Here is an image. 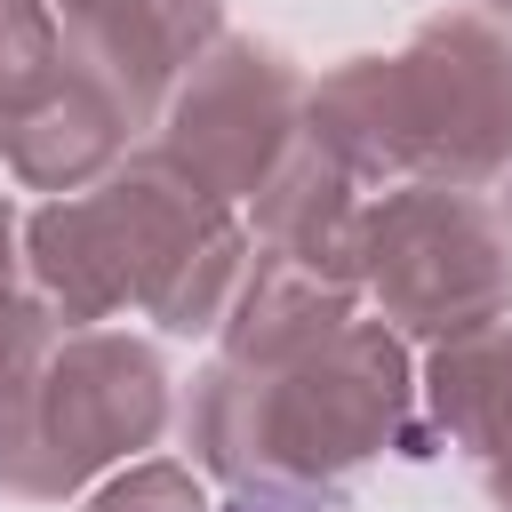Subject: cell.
I'll return each instance as SVG.
<instances>
[{
    "mask_svg": "<svg viewBox=\"0 0 512 512\" xmlns=\"http://www.w3.org/2000/svg\"><path fill=\"white\" fill-rule=\"evenodd\" d=\"M64 32V64L88 72L128 128L160 120L176 80L224 40V0H88L72 16H56Z\"/></svg>",
    "mask_w": 512,
    "mask_h": 512,
    "instance_id": "7",
    "label": "cell"
},
{
    "mask_svg": "<svg viewBox=\"0 0 512 512\" xmlns=\"http://www.w3.org/2000/svg\"><path fill=\"white\" fill-rule=\"evenodd\" d=\"M64 72V32L48 0H0V112Z\"/></svg>",
    "mask_w": 512,
    "mask_h": 512,
    "instance_id": "13",
    "label": "cell"
},
{
    "mask_svg": "<svg viewBox=\"0 0 512 512\" xmlns=\"http://www.w3.org/2000/svg\"><path fill=\"white\" fill-rule=\"evenodd\" d=\"M120 144H128L120 104L88 72H72V64L48 88H32L24 104L0 112V152H8L16 184H32V192H64L72 200L80 184L120 168Z\"/></svg>",
    "mask_w": 512,
    "mask_h": 512,
    "instance_id": "8",
    "label": "cell"
},
{
    "mask_svg": "<svg viewBox=\"0 0 512 512\" xmlns=\"http://www.w3.org/2000/svg\"><path fill=\"white\" fill-rule=\"evenodd\" d=\"M48 352H56V312L8 280L0 288V416L32 392V376L48 368Z\"/></svg>",
    "mask_w": 512,
    "mask_h": 512,
    "instance_id": "14",
    "label": "cell"
},
{
    "mask_svg": "<svg viewBox=\"0 0 512 512\" xmlns=\"http://www.w3.org/2000/svg\"><path fill=\"white\" fill-rule=\"evenodd\" d=\"M360 280L376 288L392 328L448 344L512 312V232L480 192L400 184L368 208Z\"/></svg>",
    "mask_w": 512,
    "mask_h": 512,
    "instance_id": "5",
    "label": "cell"
},
{
    "mask_svg": "<svg viewBox=\"0 0 512 512\" xmlns=\"http://www.w3.org/2000/svg\"><path fill=\"white\" fill-rule=\"evenodd\" d=\"M296 112H304V80L272 40H216L168 96V128H160V160L200 184L216 208L264 192V176L296 152Z\"/></svg>",
    "mask_w": 512,
    "mask_h": 512,
    "instance_id": "6",
    "label": "cell"
},
{
    "mask_svg": "<svg viewBox=\"0 0 512 512\" xmlns=\"http://www.w3.org/2000/svg\"><path fill=\"white\" fill-rule=\"evenodd\" d=\"M240 280H248V232L224 224V232H208V240L176 264V280L152 296V320H160L168 336H208V328H224Z\"/></svg>",
    "mask_w": 512,
    "mask_h": 512,
    "instance_id": "12",
    "label": "cell"
},
{
    "mask_svg": "<svg viewBox=\"0 0 512 512\" xmlns=\"http://www.w3.org/2000/svg\"><path fill=\"white\" fill-rule=\"evenodd\" d=\"M88 512H208V496H200V480L184 472V464H128V472H112L96 496H88Z\"/></svg>",
    "mask_w": 512,
    "mask_h": 512,
    "instance_id": "15",
    "label": "cell"
},
{
    "mask_svg": "<svg viewBox=\"0 0 512 512\" xmlns=\"http://www.w3.org/2000/svg\"><path fill=\"white\" fill-rule=\"evenodd\" d=\"M496 184H504V200H496V216H504V232H512V168H504Z\"/></svg>",
    "mask_w": 512,
    "mask_h": 512,
    "instance_id": "19",
    "label": "cell"
},
{
    "mask_svg": "<svg viewBox=\"0 0 512 512\" xmlns=\"http://www.w3.org/2000/svg\"><path fill=\"white\" fill-rule=\"evenodd\" d=\"M304 144L352 184H496L512 168V32L480 8L424 16L400 56H352L304 88Z\"/></svg>",
    "mask_w": 512,
    "mask_h": 512,
    "instance_id": "1",
    "label": "cell"
},
{
    "mask_svg": "<svg viewBox=\"0 0 512 512\" xmlns=\"http://www.w3.org/2000/svg\"><path fill=\"white\" fill-rule=\"evenodd\" d=\"M432 424L464 456H504L512 448V320H488L472 336H448L432 352Z\"/></svg>",
    "mask_w": 512,
    "mask_h": 512,
    "instance_id": "11",
    "label": "cell"
},
{
    "mask_svg": "<svg viewBox=\"0 0 512 512\" xmlns=\"http://www.w3.org/2000/svg\"><path fill=\"white\" fill-rule=\"evenodd\" d=\"M168 432V368L152 344L80 328L56 336L32 392L0 416V488L24 504H64L104 464L152 448Z\"/></svg>",
    "mask_w": 512,
    "mask_h": 512,
    "instance_id": "4",
    "label": "cell"
},
{
    "mask_svg": "<svg viewBox=\"0 0 512 512\" xmlns=\"http://www.w3.org/2000/svg\"><path fill=\"white\" fill-rule=\"evenodd\" d=\"M400 424H408V352L384 320H344L320 352L264 376L216 360L184 400V440L224 480L248 472L336 480L384 456Z\"/></svg>",
    "mask_w": 512,
    "mask_h": 512,
    "instance_id": "2",
    "label": "cell"
},
{
    "mask_svg": "<svg viewBox=\"0 0 512 512\" xmlns=\"http://www.w3.org/2000/svg\"><path fill=\"white\" fill-rule=\"evenodd\" d=\"M224 512H352L336 480H288V472H248L232 480Z\"/></svg>",
    "mask_w": 512,
    "mask_h": 512,
    "instance_id": "16",
    "label": "cell"
},
{
    "mask_svg": "<svg viewBox=\"0 0 512 512\" xmlns=\"http://www.w3.org/2000/svg\"><path fill=\"white\" fill-rule=\"evenodd\" d=\"M480 8H488V16H512V0H480Z\"/></svg>",
    "mask_w": 512,
    "mask_h": 512,
    "instance_id": "20",
    "label": "cell"
},
{
    "mask_svg": "<svg viewBox=\"0 0 512 512\" xmlns=\"http://www.w3.org/2000/svg\"><path fill=\"white\" fill-rule=\"evenodd\" d=\"M344 320H360V296L336 288V280H312L296 264H272V256H248V280L224 312V360L264 376V368H288L304 352H320Z\"/></svg>",
    "mask_w": 512,
    "mask_h": 512,
    "instance_id": "10",
    "label": "cell"
},
{
    "mask_svg": "<svg viewBox=\"0 0 512 512\" xmlns=\"http://www.w3.org/2000/svg\"><path fill=\"white\" fill-rule=\"evenodd\" d=\"M8 272H16V208L0 200V288H8Z\"/></svg>",
    "mask_w": 512,
    "mask_h": 512,
    "instance_id": "18",
    "label": "cell"
},
{
    "mask_svg": "<svg viewBox=\"0 0 512 512\" xmlns=\"http://www.w3.org/2000/svg\"><path fill=\"white\" fill-rule=\"evenodd\" d=\"M360 232H368V208L352 192V176L320 152V144H296L264 192H256V240L272 264H296L312 280H336L360 296Z\"/></svg>",
    "mask_w": 512,
    "mask_h": 512,
    "instance_id": "9",
    "label": "cell"
},
{
    "mask_svg": "<svg viewBox=\"0 0 512 512\" xmlns=\"http://www.w3.org/2000/svg\"><path fill=\"white\" fill-rule=\"evenodd\" d=\"M480 480H488V496L512 512V448H504V456H488V464H480Z\"/></svg>",
    "mask_w": 512,
    "mask_h": 512,
    "instance_id": "17",
    "label": "cell"
},
{
    "mask_svg": "<svg viewBox=\"0 0 512 512\" xmlns=\"http://www.w3.org/2000/svg\"><path fill=\"white\" fill-rule=\"evenodd\" d=\"M224 224H232V208H216L160 152H144L128 168H112L96 192L48 200L24 224V256H32V280H40V304L96 328L128 304L152 312V296L176 280V264Z\"/></svg>",
    "mask_w": 512,
    "mask_h": 512,
    "instance_id": "3",
    "label": "cell"
}]
</instances>
